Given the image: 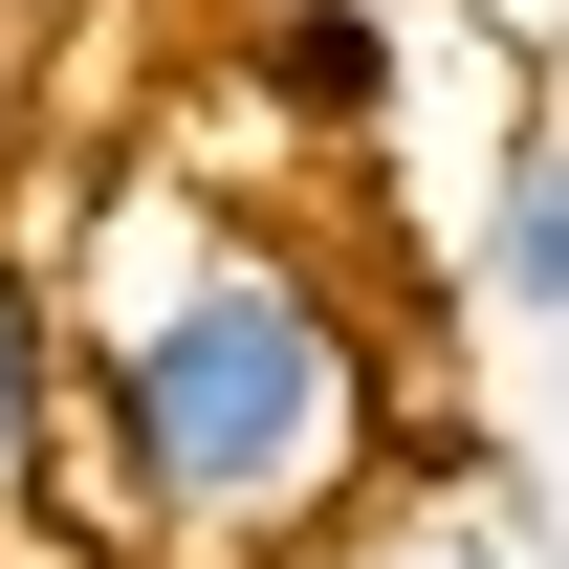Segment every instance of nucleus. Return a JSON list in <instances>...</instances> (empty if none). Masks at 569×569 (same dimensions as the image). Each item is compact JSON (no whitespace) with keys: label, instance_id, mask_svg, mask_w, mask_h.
I'll list each match as a JSON object with an SVG mask.
<instances>
[{"label":"nucleus","instance_id":"0eeeda50","mask_svg":"<svg viewBox=\"0 0 569 569\" xmlns=\"http://www.w3.org/2000/svg\"><path fill=\"white\" fill-rule=\"evenodd\" d=\"M0 569H44V548H0Z\"/></svg>","mask_w":569,"mask_h":569},{"label":"nucleus","instance_id":"f257e3e1","mask_svg":"<svg viewBox=\"0 0 569 569\" xmlns=\"http://www.w3.org/2000/svg\"><path fill=\"white\" fill-rule=\"evenodd\" d=\"M67 263V351H88V460L67 526L110 569H284L329 548L395 460V329L307 219L219 198L176 153H132Z\"/></svg>","mask_w":569,"mask_h":569},{"label":"nucleus","instance_id":"20e7f679","mask_svg":"<svg viewBox=\"0 0 569 569\" xmlns=\"http://www.w3.org/2000/svg\"><path fill=\"white\" fill-rule=\"evenodd\" d=\"M241 67H263L307 132H395V22H372V0H263Z\"/></svg>","mask_w":569,"mask_h":569},{"label":"nucleus","instance_id":"39448f33","mask_svg":"<svg viewBox=\"0 0 569 569\" xmlns=\"http://www.w3.org/2000/svg\"><path fill=\"white\" fill-rule=\"evenodd\" d=\"M372 569H482V548H372Z\"/></svg>","mask_w":569,"mask_h":569},{"label":"nucleus","instance_id":"7ed1b4c3","mask_svg":"<svg viewBox=\"0 0 569 569\" xmlns=\"http://www.w3.org/2000/svg\"><path fill=\"white\" fill-rule=\"evenodd\" d=\"M482 307L503 329H569V110H526L482 176Z\"/></svg>","mask_w":569,"mask_h":569},{"label":"nucleus","instance_id":"f03ea898","mask_svg":"<svg viewBox=\"0 0 569 569\" xmlns=\"http://www.w3.org/2000/svg\"><path fill=\"white\" fill-rule=\"evenodd\" d=\"M67 460H88V351H67V263L0 219V548L67 526Z\"/></svg>","mask_w":569,"mask_h":569},{"label":"nucleus","instance_id":"423d86ee","mask_svg":"<svg viewBox=\"0 0 569 569\" xmlns=\"http://www.w3.org/2000/svg\"><path fill=\"white\" fill-rule=\"evenodd\" d=\"M0 22H67V0H0Z\"/></svg>","mask_w":569,"mask_h":569}]
</instances>
